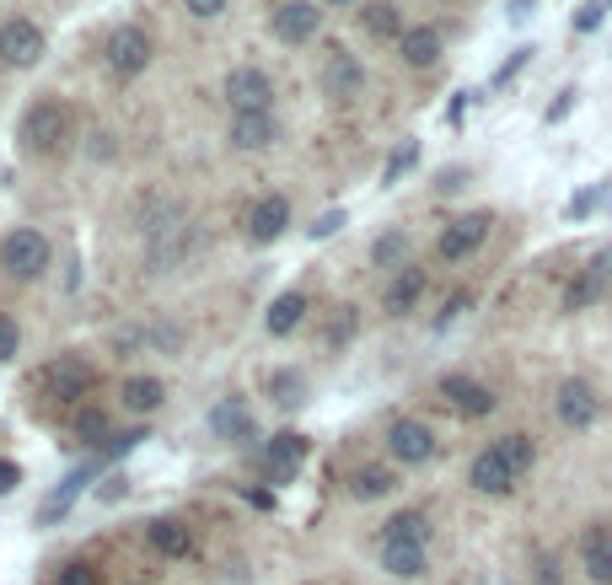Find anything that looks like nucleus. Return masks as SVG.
Returning a JSON list of instances; mask_svg holds the SVG:
<instances>
[{
    "label": "nucleus",
    "mask_w": 612,
    "mask_h": 585,
    "mask_svg": "<svg viewBox=\"0 0 612 585\" xmlns=\"http://www.w3.org/2000/svg\"><path fill=\"white\" fill-rule=\"evenodd\" d=\"M602 11H608V0H591V5L575 16V33H597V27H602Z\"/></svg>",
    "instance_id": "obj_41"
},
{
    "label": "nucleus",
    "mask_w": 612,
    "mask_h": 585,
    "mask_svg": "<svg viewBox=\"0 0 612 585\" xmlns=\"http://www.w3.org/2000/svg\"><path fill=\"white\" fill-rule=\"evenodd\" d=\"M221 97L232 102V119H237V113H274V82H268V71H259V65L226 71Z\"/></svg>",
    "instance_id": "obj_6"
},
{
    "label": "nucleus",
    "mask_w": 612,
    "mask_h": 585,
    "mask_svg": "<svg viewBox=\"0 0 612 585\" xmlns=\"http://www.w3.org/2000/svg\"><path fill=\"white\" fill-rule=\"evenodd\" d=\"M268 398H274L279 409L307 403V376H301V371H274V376H268Z\"/></svg>",
    "instance_id": "obj_31"
},
{
    "label": "nucleus",
    "mask_w": 612,
    "mask_h": 585,
    "mask_svg": "<svg viewBox=\"0 0 612 585\" xmlns=\"http://www.w3.org/2000/svg\"><path fill=\"white\" fill-rule=\"evenodd\" d=\"M16 349H22V328H16V318H11V312H0V365H5V360H16Z\"/></svg>",
    "instance_id": "obj_34"
},
{
    "label": "nucleus",
    "mask_w": 612,
    "mask_h": 585,
    "mask_svg": "<svg viewBox=\"0 0 612 585\" xmlns=\"http://www.w3.org/2000/svg\"><path fill=\"white\" fill-rule=\"evenodd\" d=\"M151 60H157V38H151L140 22L113 27V38H108V71H113L118 82H135Z\"/></svg>",
    "instance_id": "obj_4"
},
{
    "label": "nucleus",
    "mask_w": 612,
    "mask_h": 585,
    "mask_svg": "<svg viewBox=\"0 0 612 585\" xmlns=\"http://www.w3.org/2000/svg\"><path fill=\"white\" fill-rule=\"evenodd\" d=\"M602 296H608V279L586 269V274H580V279H575V285L564 290V307H570V312H586V307H597Z\"/></svg>",
    "instance_id": "obj_30"
},
{
    "label": "nucleus",
    "mask_w": 612,
    "mask_h": 585,
    "mask_svg": "<svg viewBox=\"0 0 612 585\" xmlns=\"http://www.w3.org/2000/svg\"><path fill=\"white\" fill-rule=\"evenodd\" d=\"M49 263H54V242L38 226H16V232L0 237V269H5V279L33 285V279L49 274Z\"/></svg>",
    "instance_id": "obj_3"
},
{
    "label": "nucleus",
    "mask_w": 612,
    "mask_h": 585,
    "mask_svg": "<svg viewBox=\"0 0 612 585\" xmlns=\"http://www.w3.org/2000/svg\"><path fill=\"white\" fill-rule=\"evenodd\" d=\"M553 409H559V419H564L570 430H591V424L602 419V398H597V387H591V382L570 376V382H559Z\"/></svg>",
    "instance_id": "obj_11"
},
{
    "label": "nucleus",
    "mask_w": 612,
    "mask_h": 585,
    "mask_svg": "<svg viewBox=\"0 0 612 585\" xmlns=\"http://www.w3.org/2000/svg\"><path fill=\"white\" fill-rule=\"evenodd\" d=\"M409 252H414V237H409L403 226H392V232H382V237L371 242V263H376V269H392V274H398V269L409 263Z\"/></svg>",
    "instance_id": "obj_27"
},
{
    "label": "nucleus",
    "mask_w": 612,
    "mask_h": 585,
    "mask_svg": "<svg viewBox=\"0 0 612 585\" xmlns=\"http://www.w3.org/2000/svg\"><path fill=\"white\" fill-rule=\"evenodd\" d=\"M339 226H345V210H328V215H317V221L307 226V237H312V242H328Z\"/></svg>",
    "instance_id": "obj_35"
},
{
    "label": "nucleus",
    "mask_w": 612,
    "mask_h": 585,
    "mask_svg": "<svg viewBox=\"0 0 612 585\" xmlns=\"http://www.w3.org/2000/svg\"><path fill=\"white\" fill-rule=\"evenodd\" d=\"M16 140L27 157H60L71 140H76V108L65 97H38L27 102L22 124H16Z\"/></svg>",
    "instance_id": "obj_1"
},
{
    "label": "nucleus",
    "mask_w": 612,
    "mask_h": 585,
    "mask_svg": "<svg viewBox=\"0 0 612 585\" xmlns=\"http://www.w3.org/2000/svg\"><path fill=\"white\" fill-rule=\"evenodd\" d=\"M387 457L403 462V468H425L436 457V430L425 419H409V414L392 419L387 424Z\"/></svg>",
    "instance_id": "obj_7"
},
{
    "label": "nucleus",
    "mask_w": 612,
    "mask_h": 585,
    "mask_svg": "<svg viewBox=\"0 0 612 585\" xmlns=\"http://www.w3.org/2000/svg\"><path fill=\"white\" fill-rule=\"evenodd\" d=\"M27 387H33L43 403H76V398H87L91 387H97V365H91L87 354L65 349V354H49V360L27 376Z\"/></svg>",
    "instance_id": "obj_2"
},
{
    "label": "nucleus",
    "mask_w": 612,
    "mask_h": 585,
    "mask_svg": "<svg viewBox=\"0 0 612 585\" xmlns=\"http://www.w3.org/2000/svg\"><path fill=\"white\" fill-rule=\"evenodd\" d=\"M183 11H188L193 22H215V16L226 11V0H183Z\"/></svg>",
    "instance_id": "obj_39"
},
{
    "label": "nucleus",
    "mask_w": 612,
    "mask_h": 585,
    "mask_svg": "<svg viewBox=\"0 0 612 585\" xmlns=\"http://www.w3.org/2000/svg\"><path fill=\"white\" fill-rule=\"evenodd\" d=\"M526 60H532V49H511V60H505V65L495 71V82H489V86H495V91H500V86H511V82H516V71H522Z\"/></svg>",
    "instance_id": "obj_36"
},
{
    "label": "nucleus",
    "mask_w": 612,
    "mask_h": 585,
    "mask_svg": "<svg viewBox=\"0 0 612 585\" xmlns=\"http://www.w3.org/2000/svg\"><path fill=\"white\" fill-rule=\"evenodd\" d=\"M382 570H387V575H398V581H420V575H425V548L387 543V548H382Z\"/></svg>",
    "instance_id": "obj_29"
},
{
    "label": "nucleus",
    "mask_w": 612,
    "mask_h": 585,
    "mask_svg": "<svg viewBox=\"0 0 612 585\" xmlns=\"http://www.w3.org/2000/svg\"><path fill=\"white\" fill-rule=\"evenodd\" d=\"M76 440L91 446V451H108V440H113V435H108V414H102V409H82V414H76Z\"/></svg>",
    "instance_id": "obj_33"
},
{
    "label": "nucleus",
    "mask_w": 612,
    "mask_h": 585,
    "mask_svg": "<svg viewBox=\"0 0 612 585\" xmlns=\"http://www.w3.org/2000/svg\"><path fill=\"white\" fill-rule=\"evenodd\" d=\"M425 285H430V274H425L420 263H403V269L387 279V290H382V312H387V318H409V312L420 307Z\"/></svg>",
    "instance_id": "obj_16"
},
{
    "label": "nucleus",
    "mask_w": 612,
    "mask_h": 585,
    "mask_svg": "<svg viewBox=\"0 0 612 585\" xmlns=\"http://www.w3.org/2000/svg\"><path fill=\"white\" fill-rule=\"evenodd\" d=\"M495 451H500V462H505L516 478H526V473H532V462H537V446H532V435H522V430L500 435V440H495Z\"/></svg>",
    "instance_id": "obj_28"
},
{
    "label": "nucleus",
    "mask_w": 612,
    "mask_h": 585,
    "mask_svg": "<svg viewBox=\"0 0 612 585\" xmlns=\"http://www.w3.org/2000/svg\"><path fill=\"white\" fill-rule=\"evenodd\" d=\"M307 323V296L301 290H285V296H274V307H268V318H263V328L274 338H290L296 328Z\"/></svg>",
    "instance_id": "obj_25"
},
{
    "label": "nucleus",
    "mask_w": 612,
    "mask_h": 585,
    "mask_svg": "<svg viewBox=\"0 0 612 585\" xmlns=\"http://www.w3.org/2000/svg\"><path fill=\"white\" fill-rule=\"evenodd\" d=\"M398 489V473L392 468H382V462H365V468H354L350 473V500L371 505V500H387Z\"/></svg>",
    "instance_id": "obj_23"
},
{
    "label": "nucleus",
    "mask_w": 612,
    "mask_h": 585,
    "mask_svg": "<svg viewBox=\"0 0 612 585\" xmlns=\"http://www.w3.org/2000/svg\"><path fill=\"white\" fill-rule=\"evenodd\" d=\"M387 543L425 548V543H430V515H425V510H398V515L382 526V548H387Z\"/></svg>",
    "instance_id": "obj_24"
},
{
    "label": "nucleus",
    "mask_w": 612,
    "mask_h": 585,
    "mask_svg": "<svg viewBox=\"0 0 612 585\" xmlns=\"http://www.w3.org/2000/svg\"><path fill=\"white\" fill-rule=\"evenodd\" d=\"M268 27H274L279 43H307V38H317V27H323V5H317V0H279L274 16H268Z\"/></svg>",
    "instance_id": "obj_10"
},
{
    "label": "nucleus",
    "mask_w": 612,
    "mask_h": 585,
    "mask_svg": "<svg viewBox=\"0 0 612 585\" xmlns=\"http://www.w3.org/2000/svg\"><path fill=\"white\" fill-rule=\"evenodd\" d=\"M489 232H495V215L489 210H473V215H457L446 232L436 237V252L446 263H462V258H473V252L489 242Z\"/></svg>",
    "instance_id": "obj_8"
},
{
    "label": "nucleus",
    "mask_w": 612,
    "mask_h": 585,
    "mask_svg": "<svg viewBox=\"0 0 612 585\" xmlns=\"http://www.w3.org/2000/svg\"><path fill=\"white\" fill-rule=\"evenodd\" d=\"M360 27L371 33V38H382V43H398L409 27H403V11L392 5V0H365L360 5Z\"/></svg>",
    "instance_id": "obj_21"
},
{
    "label": "nucleus",
    "mask_w": 612,
    "mask_h": 585,
    "mask_svg": "<svg viewBox=\"0 0 612 585\" xmlns=\"http://www.w3.org/2000/svg\"><path fill=\"white\" fill-rule=\"evenodd\" d=\"M38 60H43V27L27 22V16L0 22V65H5V71H27V65H38Z\"/></svg>",
    "instance_id": "obj_9"
},
{
    "label": "nucleus",
    "mask_w": 612,
    "mask_h": 585,
    "mask_svg": "<svg viewBox=\"0 0 612 585\" xmlns=\"http://www.w3.org/2000/svg\"><path fill=\"white\" fill-rule=\"evenodd\" d=\"M398 60H403L409 71H430L440 60V33L436 27H409V33L398 38Z\"/></svg>",
    "instance_id": "obj_22"
},
{
    "label": "nucleus",
    "mask_w": 612,
    "mask_h": 585,
    "mask_svg": "<svg viewBox=\"0 0 612 585\" xmlns=\"http://www.w3.org/2000/svg\"><path fill=\"white\" fill-rule=\"evenodd\" d=\"M532 11H537V0H511V16H516V22H522V16H532Z\"/></svg>",
    "instance_id": "obj_49"
},
{
    "label": "nucleus",
    "mask_w": 612,
    "mask_h": 585,
    "mask_svg": "<svg viewBox=\"0 0 612 585\" xmlns=\"http://www.w3.org/2000/svg\"><path fill=\"white\" fill-rule=\"evenodd\" d=\"M279 140V119L274 113H237L232 119V146L237 151H268Z\"/></svg>",
    "instance_id": "obj_20"
},
{
    "label": "nucleus",
    "mask_w": 612,
    "mask_h": 585,
    "mask_svg": "<svg viewBox=\"0 0 612 585\" xmlns=\"http://www.w3.org/2000/svg\"><path fill=\"white\" fill-rule=\"evenodd\" d=\"M108 349H113L118 360H135V354H146V349H151V328L124 323V328H113V334H108Z\"/></svg>",
    "instance_id": "obj_32"
},
{
    "label": "nucleus",
    "mask_w": 612,
    "mask_h": 585,
    "mask_svg": "<svg viewBox=\"0 0 612 585\" xmlns=\"http://www.w3.org/2000/svg\"><path fill=\"white\" fill-rule=\"evenodd\" d=\"M440 398L457 409L462 419H489L500 409V398L484 387V382H473V376H462V371H451V376H440Z\"/></svg>",
    "instance_id": "obj_12"
},
{
    "label": "nucleus",
    "mask_w": 612,
    "mask_h": 585,
    "mask_svg": "<svg viewBox=\"0 0 612 585\" xmlns=\"http://www.w3.org/2000/svg\"><path fill=\"white\" fill-rule=\"evenodd\" d=\"M575 97H580V91H575V86H564V91L548 102V124H564V119H570V108H575Z\"/></svg>",
    "instance_id": "obj_38"
},
{
    "label": "nucleus",
    "mask_w": 612,
    "mask_h": 585,
    "mask_svg": "<svg viewBox=\"0 0 612 585\" xmlns=\"http://www.w3.org/2000/svg\"><path fill=\"white\" fill-rule=\"evenodd\" d=\"M591 210H597V188H586V194H575V199H570V221H586Z\"/></svg>",
    "instance_id": "obj_42"
},
{
    "label": "nucleus",
    "mask_w": 612,
    "mask_h": 585,
    "mask_svg": "<svg viewBox=\"0 0 612 585\" xmlns=\"http://www.w3.org/2000/svg\"><path fill=\"white\" fill-rule=\"evenodd\" d=\"M210 435H221L226 446H253L259 440V419H253V409L242 398H226V403L210 409Z\"/></svg>",
    "instance_id": "obj_15"
},
{
    "label": "nucleus",
    "mask_w": 612,
    "mask_h": 585,
    "mask_svg": "<svg viewBox=\"0 0 612 585\" xmlns=\"http://www.w3.org/2000/svg\"><path fill=\"white\" fill-rule=\"evenodd\" d=\"M365 91V65L345 54V49H334L328 54V65H323V97H334V102H354Z\"/></svg>",
    "instance_id": "obj_17"
},
{
    "label": "nucleus",
    "mask_w": 612,
    "mask_h": 585,
    "mask_svg": "<svg viewBox=\"0 0 612 585\" xmlns=\"http://www.w3.org/2000/svg\"><path fill=\"white\" fill-rule=\"evenodd\" d=\"M124 489H129V478H124V473H108V484L97 489V500H118Z\"/></svg>",
    "instance_id": "obj_46"
},
{
    "label": "nucleus",
    "mask_w": 612,
    "mask_h": 585,
    "mask_svg": "<svg viewBox=\"0 0 612 585\" xmlns=\"http://www.w3.org/2000/svg\"><path fill=\"white\" fill-rule=\"evenodd\" d=\"M242 226H248V242H253V248L279 242V237L290 232V199H285V194H263L259 204L248 210V221H242Z\"/></svg>",
    "instance_id": "obj_13"
},
{
    "label": "nucleus",
    "mask_w": 612,
    "mask_h": 585,
    "mask_svg": "<svg viewBox=\"0 0 612 585\" xmlns=\"http://www.w3.org/2000/svg\"><path fill=\"white\" fill-rule=\"evenodd\" d=\"M242 500L259 505V510H268V505H274V495H268V489H253V484H248V489H242Z\"/></svg>",
    "instance_id": "obj_48"
},
{
    "label": "nucleus",
    "mask_w": 612,
    "mask_h": 585,
    "mask_svg": "<svg viewBox=\"0 0 612 585\" xmlns=\"http://www.w3.org/2000/svg\"><path fill=\"white\" fill-rule=\"evenodd\" d=\"M323 5H350V0H323Z\"/></svg>",
    "instance_id": "obj_50"
},
{
    "label": "nucleus",
    "mask_w": 612,
    "mask_h": 585,
    "mask_svg": "<svg viewBox=\"0 0 612 585\" xmlns=\"http://www.w3.org/2000/svg\"><path fill=\"white\" fill-rule=\"evenodd\" d=\"M146 537H151V548H157V553H167V559H188V553H193V532H188L183 521H173V515L151 521V526H146Z\"/></svg>",
    "instance_id": "obj_26"
},
{
    "label": "nucleus",
    "mask_w": 612,
    "mask_h": 585,
    "mask_svg": "<svg viewBox=\"0 0 612 585\" xmlns=\"http://www.w3.org/2000/svg\"><path fill=\"white\" fill-rule=\"evenodd\" d=\"M467 484H473L478 495H495V500H500V495H511L522 478L500 462V451H495V446H484V451L473 457V468H467Z\"/></svg>",
    "instance_id": "obj_18"
},
{
    "label": "nucleus",
    "mask_w": 612,
    "mask_h": 585,
    "mask_svg": "<svg viewBox=\"0 0 612 585\" xmlns=\"http://www.w3.org/2000/svg\"><path fill=\"white\" fill-rule=\"evenodd\" d=\"M16 484H22V468H16L11 457H0V495H11Z\"/></svg>",
    "instance_id": "obj_43"
},
{
    "label": "nucleus",
    "mask_w": 612,
    "mask_h": 585,
    "mask_svg": "<svg viewBox=\"0 0 612 585\" xmlns=\"http://www.w3.org/2000/svg\"><path fill=\"white\" fill-rule=\"evenodd\" d=\"M414 157H420V151H414V146H403V151H392V162H387V172H382V183H398V177H403V172L414 167Z\"/></svg>",
    "instance_id": "obj_37"
},
{
    "label": "nucleus",
    "mask_w": 612,
    "mask_h": 585,
    "mask_svg": "<svg viewBox=\"0 0 612 585\" xmlns=\"http://www.w3.org/2000/svg\"><path fill=\"white\" fill-rule=\"evenodd\" d=\"M467 307H473V296H467V290H457V296H451V301H446V307H440L436 328H446V323H457V318H462V312H467Z\"/></svg>",
    "instance_id": "obj_40"
},
{
    "label": "nucleus",
    "mask_w": 612,
    "mask_h": 585,
    "mask_svg": "<svg viewBox=\"0 0 612 585\" xmlns=\"http://www.w3.org/2000/svg\"><path fill=\"white\" fill-rule=\"evenodd\" d=\"M91 157H97V162L113 157V135H108V129H91Z\"/></svg>",
    "instance_id": "obj_45"
},
{
    "label": "nucleus",
    "mask_w": 612,
    "mask_h": 585,
    "mask_svg": "<svg viewBox=\"0 0 612 585\" xmlns=\"http://www.w3.org/2000/svg\"><path fill=\"white\" fill-rule=\"evenodd\" d=\"M118 403H124V414H135V419L157 414V409L167 403V382H157V376H124Z\"/></svg>",
    "instance_id": "obj_19"
},
{
    "label": "nucleus",
    "mask_w": 612,
    "mask_h": 585,
    "mask_svg": "<svg viewBox=\"0 0 612 585\" xmlns=\"http://www.w3.org/2000/svg\"><path fill=\"white\" fill-rule=\"evenodd\" d=\"M575 559H580V570H586L591 585H612V526L608 521H591V526L580 532Z\"/></svg>",
    "instance_id": "obj_14"
},
{
    "label": "nucleus",
    "mask_w": 612,
    "mask_h": 585,
    "mask_svg": "<svg viewBox=\"0 0 612 585\" xmlns=\"http://www.w3.org/2000/svg\"><path fill=\"white\" fill-rule=\"evenodd\" d=\"M307 451H312V440H307V435H296V430L268 435V440L259 446V478L263 484H290V478L301 473Z\"/></svg>",
    "instance_id": "obj_5"
},
{
    "label": "nucleus",
    "mask_w": 612,
    "mask_h": 585,
    "mask_svg": "<svg viewBox=\"0 0 612 585\" xmlns=\"http://www.w3.org/2000/svg\"><path fill=\"white\" fill-rule=\"evenodd\" d=\"M60 585H97V570H91V564H71V570L60 575Z\"/></svg>",
    "instance_id": "obj_44"
},
{
    "label": "nucleus",
    "mask_w": 612,
    "mask_h": 585,
    "mask_svg": "<svg viewBox=\"0 0 612 585\" xmlns=\"http://www.w3.org/2000/svg\"><path fill=\"white\" fill-rule=\"evenodd\" d=\"M591 274H602V279H612V248H602L597 258H591Z\"/></svg>",
    "instance_id": "obj_47"
}]
</instances>
